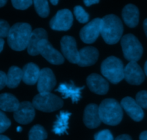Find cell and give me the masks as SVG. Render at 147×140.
Returning <instances> with one entry per match:
<instances>
[{
  "label": "cell",
  "instance_id": "6da1fadb",
  "mask_svg": "<svg viewBox=\"0 0 147 140\" xmlns=\"http://www.w3.org/2000/svg\"><path fill=\"white\" fill-rule=\"evenodd\" d=\"M123 32L122 21L115 15L105 16L101 21V34L105 42L114 45L119 42Z\"/></svg>",
  "mask_w": 147,
  "mask_h": 140
},
{
  "label": "cell",
  "instance_id": "7a4b0ae2",
  "mask_svg": "<svg viewBox=\"0 0 147 140\" xmlns=\"http://www.w3.org/2000/svg\"><path fill=\"white\" fill-rule=\"evenodd\" d=\"M32 31L30 25L25 22H18L12 25L7 35L9 46L16 51L26 49Z\"/></svg>",
  "mask_w": 147,
  "mask_h": 140
},
{
  "label": "cell",
  "instance_id": "3957f363",
  "mask_svg": "<svg viewBox=\"0 0 147 140\" xmlns=\"http://www.w3.org/2000/svg\"><path fill=\"white\" fill-rule=\"evenodd\" d=\"M99 114L101 121L110 126L119 124L123 117L121 104L113 98H107L102 101L99 106Z\"/></svg>",
  "mask_w": 147,
  "mask_h": 140
},
{
  "label": "cell",
  "instance_id": "277c9868",
  "mask_svg": "<svg viewBox=\"0 0 147 140\" xmlns=\"http://www.w3.org/2000/svg\"><path fill=\"white\" fill-rule=\"evenodd\" d=\"M101 73L113 84L120 83L124 78V66L122 60L115 56L107 58L101 64Z\"/></svg>",
  "mask_w": 147,
  "mask_h": 140
},
{
  "label": "cell",
  "instance_id": "5b68a950",
  "mask_svg": "<svg viewBox=\"0 0 147 140\" xmlns=\"http://www.w3.org/2000/svg\"><path fill=\"white\" fill-rule=\"evenodd\" d=\"M32 104L34 108L43 112H53L63 105L61 98L51 92L39 93L33 98Z\"/></svg>",
  "mask_w": 147,
  "mask_h": 140
},
{
  "label": "cell",
  "instance_id": "8992f818",
  "mask_svg": "<svg viewBox=\"0 0 147 140\" xmlns=\"http://www.w3.org/2000/svg\"><path fill=\"white\" fill-rule=\"evenodd\" d=\"M123 56L130 62H137L143 54V47L138 38L132 34L124 35L121 40Z\"/></svg>",
  "mask_w": 147,
  "mask_h": 140
},
{
  "label": "cell",
  "instance_id": "52a82bcc",
  "mask_svg": "<svg viewBox=\"0 0 147 140\" xmlns=\"http://www.w3.org/2000/svg\"><path fill=\"white\" fill-rule=\"evenodd\" d=\"M73 20V15L69 9H61L51 19L50 27L53 30L67 31L71 27Z\"/></svg>",
  "mask_w": 147,
  "mask_h": 140
},
{
  "label": "cell",
  "instance_id": "ba28073f",
  "mask_svg": "<svg viewBox=\"0 0 147 140\" xmlns=\"http://www.w3.org/2000/svg\"><path fill=\"white\" fill-rule=\"evenodd\" d=\"M101 21L100 18H95L83 27L80 33L83 42L91 44L95 42L101 32Z\"/></svg>",
  "mask_w": 147,
  "mask_h": 140
},
{
  "label": "cell",
  "instance_id": "9c48e42d",
  "mask_svg": "<svg viewBox=\"0 0 147 140\" xmlns=\"http://www.w3.org/2000/svg\"><path fill=\"white\" fill-rule=\"evenodd\" d=\"M39 54L46 60L53 65H61L64 63V57L52 46L48 40H43L40 42L38 48Z\"/></svg>",
  "mask_w": 147,
  "mask_h": 140
},
{
  "label": "cell",
  "instance_id": "30bf717a",
  "mask_svg": "<svg viewBox=\"0 0 147 140\" xmlns=\"http://www.w3.org/2000/svg\"><path fill=\"white\" fill-rule=\"evenodd\" d=\"M61 49L63 57L70 63L77 64L79 60V50L75 39L71 36H63L61 40Z\"/></svg>",
  "mask_w": 147,
  "mask_h": 140
},
{
  "label": "cell",
  "instance_id": "8fae6325",
  "mask_svg": "<svg viewBox=\"0 0 147 140\" xmlns=\"http://www.w3.org/2000/svg\"><path fill=\"white\" fill-rule=\"evenodd\" d=\"M37 88L39 93H49L56 84V79L53 72L49 68H44L40 71Z\"/></svg>",
  "mask_w": 147,
  "mask_h": 140
},
{
  "label": "cell",
  "instance_id": "7c38bea8",
  "mask_svg": "<svg viewBox=\"0 0 147 140\" xmlns=\"http://www.w3.org/2000/svg\"><path fill=\"white\" fill-rule=\"evenodd\" d=\"M35 108L32 103L23 101L20 103L18 109L14 112V119L20 124H28L35 118Z\"/></svg>",
  "mask_w": 147,
  "mask_h": 140
},
{
  "label": "cell",
  "instance_id": "4fadbf2b",
  "mask_svg": "<svg viewBox=\"0 0 147 140\" xmlns=\"http://www.w3.org/2000/svg\"><path fill=\"white\" fill-rule=\"evenodd\" d=\"M124 78L129 84H141L145 78V74L136 62H130L124 68Z\"/></svg>",
  "mask_w": 147,
  "mask_h": 140
},
{
  "label": "cell",
  "instance_id": "5bb4252c",
  "mask_svg": "<svg viewBox=\"0 0 147 140\" xmlns=\"http://www.w3.org/2000/svg\"><path fill=\"white\" fill-rule=\"evenodd\" d=\"M121 106L128 116L135 121H141L144 119V113L143 109L138 105L135 99L129 96L121 100Z\"/></svg>",
  "mask_w": 147,
  "mask_h": 140
},
{
  "label": "cell",
  "instance_id": "9a60e30c",
  "mask_svg": "<svg viewBox=\"0 0 147 140\" xmlns=\"http://www.w3.org/2000/svg\"><path fill=\"white\" fill-rule=\"evenodd\" d=\"M84 86L78 87L73 82L70 83H62L59 85L56 91L61 94L63 98H71L73 103H77L82 98V90Z\"/></svg>",
  "mask_w": 147,
  "mask_h": 140
},
{
  "label": "cell",
  "instance_id": "2e32d148",
  "mask_svg": "<svg viewBox=\"0 0 147 140\" xmlns=\"http://www.w3.org/2000/svg\"><path fill=\"white\" fill-rule=\"evenodd\" d=\"M87 84L90 90L96 94L105 95L108 92V82L97 73H92L87 77Z\"/></svg>",
  "mask_w": 147,
  "mask_h": 140
},
{
  "label": "cell",
  "instance_id": "e0dca14e",
  "mask_svg": "<svg viewBox=\"0 0 147 140\" xmlns=\"http://www.w3.org/2000/svg\"><path fill=\"white\" fill-rule=\"evenodd\" d=\"M43 40H48V33L44 29L37 28L32 31L27 47L28 54L32 56H38L39 54V45Z\"/></svg>",
  "mask_w": 147,
  "mask_h": 140
},
{
  "label": "cell",
  "instance_id": "ac0fdd59",
  "mask_svg": "<svg viewBox=\"0 0 147 140\" xmlns=\"http://www.w3.org/2000/svg\"><path fill=\"white\" fill-rule=\"evenodd\" d=\"M84 124L89 129H95L101 124L99 107L97 104H90L86 107L83 117Z\"/></svg>",
  "mask_w": 147,
  "mask_h": 140
},
{
  "label": "cell",
  "instance_id": "d6986e66",
  "mask_svg": "<svg viewBox=\"0 0 147 140\" xmlns=\"http://www.w3.org/2000/svg\"><path fill=\"white\" fill-rule=\"evenodd\" d=\"M99 57V52L94 47L87 46L79 51L77 64L81 67H87L94 65Z\"/></svg>",
  "mask_w": 147,
  "mask_h": 140
},
{
  "label": "cell",
  "instance_id": "ffe728a7",
  "mask_svg": "<svg viewBox=\"0 0 147 140\" xmlns=\"http://www.w3.org/2000/svg\"><path fill=\"white\" fill-rule=\"evenodd\" d=\"M122 17L128 27H136L139 22V10L138 7L132 4L124 7L122 11Z\"/></svg>",
  "mask_w": 147,
  "mask_h": 140
},
{
  "label": "cell",
  "instance_id": "44dd1931",
  "mask_svg": "<svg viewBox=\"0 0 147 140\" xmlns=\"http://www.w3.org/2000/svg\"><path fill=\"white\" fill-rule=\"evenodd\" d=\"M40 68L36 64L29 63L22 68V80L26 84L32 86L35 84L38 80Z\"/></svg>",
  "mask_w": 147,
  "mask_h": 140
},
{
  "label": "cell",
  "instance_id": "7402d4cb",
  "mask_svg": "<svg viewBox=\"0 0 147 140\" xmlns=\"http://www.w3.org/2000/svg\"><path fill=\"white\" fill-rule=\"evenodd\" d=\"M20 106L18 98L11 93L0 94V109L8 112H15Z\"/></svg>",
  "mask_w": 147,
  "mask_h": 140
},
{
  "label": "cell",
  "instance_id": "603a6c76",
  "mask_svg": "<svg viewBox=\"0 0 147 140\" xmlns=\"http://www.w3.org/2000/svg\"><path fill=\"white\" fill-rule=\"evenodd\" d=\"M70 112L67 111H61L60 114L57 116L56 121L53 127V132L57 135H62L66 133L69 129V120L70 118Z\"/></svg>",
  "mask_w": 147,
  "mask_h": 140
},
{
  "label": "cell",
  "instance_id": "cb8c5ba5",
  "mask_svg": "<svg viewBox=\"0 0 147 140\" xmlns=\"http://www.w3.org/2000/svg\"><path fill=\"white\" fill-rule=\"evenodd\" d=\"M22 80V70L17 66L9 68L7 74V86L9 88L18 87Z\"/></svg>",
  "mask_w": 147,
  "mask_h": 140
},
{
  "label": "cell",
  "instance_id": "d4e9b609",
  "mask_svg": "<svg viewBox=\"0 0 147 140\" xmlns=\"http://www.w3.org/2000/svg\"><path fill=\"white\" fill-rule=\"evenodd\" d=\"M48 137L46 129L41 125L37 124L30 130L28 138L29 140H45Z\"/></svg>",
  "mask_w": 147,
  "mask_h": 140
},
{
  "label": "cell",
  "instance_id": "484cf974",
  "mask_svg": "<svg viewBox=\"0 0 147 140\" xmlns=\"http://www.w3.org/2000/svg\"><path fill=\"white\" fill-rule=\"evenodd\" d=\"M37 13L41 17H47L50 12L48 0H32Z\"/></svg>",
  "mask_w": 147,
  "mask_h": 140
},
{
  "label": "cell",
  "instance_id": "4316f807",
  "mask_svg": "<svg viewBox=\"0 0 147 140\" xmlns=\"http://www.w3.org/2000/svg\"><path fill=\"white\" fill-rule=\"evenodd\" d=\"M74 13L76 18L80 23H86L89 21L90 15L81 6H76L74 9Z\"/></svg>",
  "mask_w": 147,
  "mask_h": 140
},
{
  "label": "cell",
  "instance_id": "83f0119b",
  "mask_svg": "<svg viewBox=\"0 0 147 140\" xmlns=\"http://www.w3.org/2000/svg\"><path fill=\"white\" fill-rule=\"evenodd\" d=\"M32 0H12V4L17 9L25 10L32 5Z\"/></svg>",
  "mask_w": 147,
  "mask_h": 140
},
{
  "label": "cell",
  "instance_id": "f1b7e54d",
  "mask_svg": "<svg viewBox=\"0 0 147 140\" xmlns=\"http://www.w3.org/2000/svg\"><path fill=\"white\" fill-rule=\"evenodd\" d=\"M136 101L144 109H147V90H141L136 94Z\"/></svg>",
  "mask_w": 147,
  "mask_h": 140
},
{
  "label": "cell",
  "instance_id": "f546056e",
  "mask_svg": "<svg viewBox=\"0 0 147 140\" xmlns=\"http://www.w3.org/2000/svg\"><path fill=\"white\" fill-rule=\"evenodd\" d=\"M94 140H114L113 136L110 130L104 129L94 134Z\"/></svg>",
  "mask_w": 147,
  "mask_h": 140
},
{
  "label": "cell",
  "instance_id": "4dcf8cb0",
  "mask_svg": "<svg viewBox=\"0 0 147 140\" xmlns=\"http://www.w3.org/2000/svg\"><path fill=\"white\" fill-rule=\"evenodd\" d=\"M11 125V121L5 113L0 111V134L6 131Z\"/></svg>",
  "mask_w": 147,
  "mask_h": 140
},
{
  "label": "cell",
  "instance_id": "1f68e13d",
  "mask_svg": "<svg viewBox=\"0 0 147 140\" xmlns=\"http://www.w3.org/2000/svg\"><path fill=\"white\" fill-rule=\"evenodd\" d=\"M9 29L10 27L9 23L4 19H0V38H7Z\"/></svg>",
  "mask_w": 147,
  "mask_h": 140
},
{
  "label": "cell",
  "instance_id": "d6a6232c",
  "mask_svg": "<svg viewBox=\"0 0 147 140\" xmlns=\"http://www.w3.org/2000/svg\"><path fill=\"white\" fill-rule=\"evenodd\" d=\"M7 86V74L5 72L0 70V90Z\"/></svg>",
  "mask_w": 147,
  "mask_h": 140
},
{
  "label": "cell",
  "instance_id": "836d02e7",
  "mask_svg": "<svg viewBox=\"0 0 147 140\" xmlns=\"http://www.w3.org/2000/svg\"><path fill=\"white\" fill-rule=\"evenodd\" d=\"M84 5L87 7H90L92 5L98 4L100 2V0H83Z\"/></svg>",
  "mask_w": 147,
  "mask_h": 140
},
{
  "label": "cell",
  "instance_id": "e575fe53",
  "mask_svg": "<svg viewBox=\"0 0 147 140\" xmlns=\"http://www.w3.org/2000/svg\"><path fill=\"white\" fill-rule=\"evenodd\" d=\"M115 140H132L131 137L128 134H121V135L118 136Z\"/></svg>",
  "mask_w": 147,
  "mask_h": 140
},
{
  "label": "cell",
  "instance_id": "d590c367",
  "mask_svg": "<svg viewBox=\"0 0 147 140\" xmlns=\"http://www.w3.org/2000/svg\"><path fill=\"white\" fill-rule=\"evenodd\" d=\"M139 140H147V131H144L141 133L139 136Z\"/></svg>",
  "mask_w": 147,
  "mask_h": 140
},
{
  "label": "cell",
  "instance_id": "8d00e7d4",
  "mask_svg": "<svg viewBox=\"0 0 147 140\" xmlns=\"http://www.w3.org/2000/svg\"><path fill=\"white\" fill-rule=\"evenodd\" d=\"M4 45H5V40L2 38H0V53L3 50Z\"/></svg>",
  "mask_w": 147,
  "mask_h": 140
},
{
  "label": "cell",
  "instance_id": "74e56055",
  "mask_svg": "<svg viewBox=\"0 0 147 140\" xmlns=\"http://www.w3.org/2000/svg\"><path fill=\"white\" fill-rule=\"evenodd\" d=\"M144 32H145L146 35L147 37V18L144 21Z\"/></svg>",
  "mask_w": 147,
  "mask_h": 140
},
{
  "label": "cell",
  "instance_id": "f35d334b",
  "mask_svg": "<svg viewBox=\"0 0 147 140\" xmlns=\"http://www.w3.org/2000/svg\"><path fill=\"white\" fill-rule=\"evenodd\" d=\"M7 2V0H0V7L5 6Z\"/></svg>",
  "mask_w": 147,
  "mask_h": 140
},
{
  "label": "cell",
  "instance_id": "ab89813d",
  "mask_svg": "<svg viewBox=\"0 0 147 140\" xmlns=\"http://www.w3.org/2000/svg\"><path fill=\"white\" fill-rule=\"evenodd\" d=\"M0 140H10V139L4 135H0Z\"/></svg>",
  "mask_w": 147,
  "mask_h": 140
},
{
  "label": "cell",
  "instance_id": "60d3db41",
  "mask_svg": "<svg viewBox=\"0 0 147 140\" xmlns=\"http://www.w3.org/2000/svg\"><path fill=\"white\" fill-rule=\"evenodd\" d=\"M51 2V4L53 5H58V3H59V0H50Z\"/></svg>",
  "mask_w": 147,
  "mask_h": 140
},
{
  "label": "cell",
  "instance_id": "b9f144b4",
  "mask_svg": "<svg viewBox=\"0 0 147 140\" xmlns=\"http://www.w3.org/2000/svg\"><path fill=\"white\" fill-rule=\"evenodd\" d=\"M144 72H145L146 76H147V61L145 63V65H144Z\"/></svg>",
  "mask_w": 147,
  "mask_h": 140
},
{
  "label": "cell",
  "instance_id": "7bdbcfd3",
  "mask_svg": "<svg viewBox=\"0 0 147 140\" xmlns=\"http://www.w3.org/2000/svg\"><path fill=\"white\" fill-rule=\"evenodd\" d=\"M22 130V127H18V128H17V131H18V132H20V131H21Z\"/></svg>",
  "mask_w": 147,
  "mask_h": 140
}]
</instances>
